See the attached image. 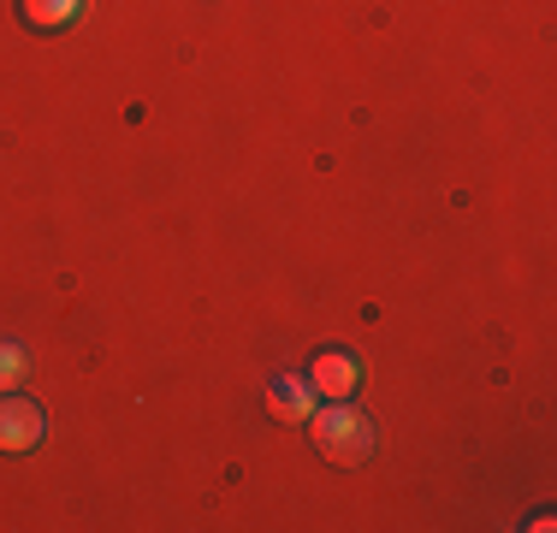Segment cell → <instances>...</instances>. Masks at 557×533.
<instances>
[{
    "mask_svg": "<svg viewBox=\"0 0 557 533\" xmlns=\"http://www.w3.org/2000/svg\"><path fill=\"white\" fill-rule=\"evenodd\" d=\"M309 438H314V450H321L326 462H338V469H362V462L374 457V421H368L362 409H350V397L314 409Z\"/></svg>",
    "mask_w": 557,
    "mask_h": 533,
    "instance_id": "1",
    "label": "cell"
},
{
    "mask_svg": "<svg viewBox=\"0 0 557 533\" xmlns=\"http://www.w3.org/2000/svg\"><path fill=\"white\" fill-rule=\"evenodd\" d=\"M42 433H48V416H42V404H30V397H18V392H0V450H36L42 445Z\"/></svg>",
    "mask_w": 557,
    "mask_h": 533,
    "instance_id": "2",
    "label": "cell"
},
{
    "mask_svg": "<svg viewBox=\"0 0 557 533\" xmlns=\"http://www.w3.org/2000/svg\"><path fill=\"white\" fill-rule=\"evenodd\" d=\"M309 385H314V397H326V404H344V397H356V385H362V368H356L344 350H321L314 368H309Z\"/></svg>",
    "mask_w": 557,
    "mask_h": 533,
    "instance_id": "3",
    "label": "cell"
},
{
    "mask_svg": "<svg viewBox=\"0 0 557 533\" xmlns=\"http://www.w3.org/2000/svg\"><path fill=\"white\" fill-rule=\"evenodd\" d=\"M268 409L278 421H309L314 416V385L302 380V373H278L268 385Z\"/></svg>",
    "mask_w": 557,
    "mask_h": 533,
    "instance_id": "4",
    "label": "cell"
},
{
    "mask_svg": "<svg viewBox=\"0 0 557 533\" xmlns=\"http://www.w3.org/2000/svg\"><path fill=\"white\" fill-rule=\"evenodd\" d=\"M24 24H36V30H60V24L77 18V0H18Z\"/></svg>",
    "mask_w": 557,
    "mask_h": 533,
    "instance_id": "5",
    "label": "cell"
},
{
    "mask_svg": "<svg viewBox=\"0 0 557 533\" xmlns=\"http://www.w3.org/2000/svg\"><path fill=\"white\" fill-rule=\"evenodd\" d=\"M18 380H24V350L0 344V392H18Z\"/></svg>",
    "mask_w": 557,
    "mask_h": 533,
    "instance_id": "6",
    "label": "cell"
}]
</instances>
